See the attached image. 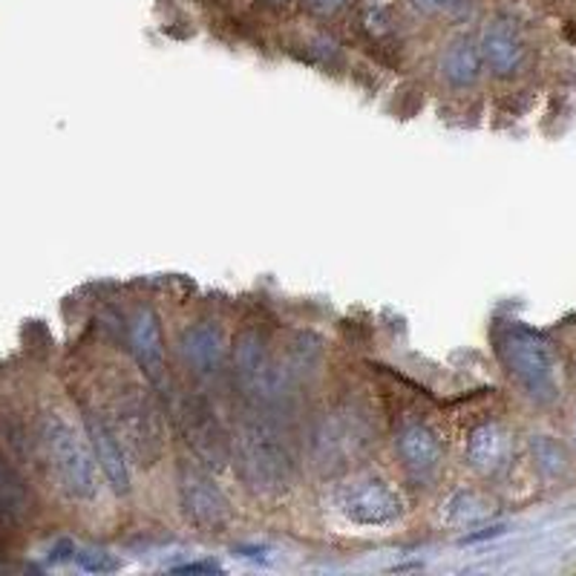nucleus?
Returning <instances> with one entry per match:
<instances>
[{"mask_svg":"<svg viewBox=\"0 0 576 576\" xmlns=\"http://www.w3.org/2000/svg\"><path fill=\"white\" fill-rule=\"evenodd\" d=\"M231 456H234L236 473L251 494L280 496L292 485V441L268 407L251 404L240 415L234 438H231Z\"/></svg>","mask_w":576,"mask_h":576,"instance_id":"obj_1","label":"nucleus"},{"mask_svg":"<svg viewBox=\"0 0 576 576\" xmlns=\"http://www.w3.org/2000/svg\"><path fill=\"white\" fill-rule=\"evenodd\" d=\"M38 441L52 478L59 482L64 496L78 504H95L101 499V470L87 438V430H78L64 412L47 410L38 426Z\"/></svg>","mask_w":576,"mask_h":576,"instance_id":"obj_2","label":"nucleus"},{"mask_svg":"<svg viewBox=\"0 0 576 576\" xmlns=\"http://www.w3.org/2000/svg\"><path fill=\"white\" fill-rule=\"evenodd\" d=\"M372 438H375V424L367 407H360L358 401L337 404L311 421L306 435L311 468L327 476L341 473L372 447Z\"/></svg>","mask_w":576,"mask_h":576,"instance_id":"obj_3","label":"nucleus"},{"mask_svg":"<svg viewBox=\"0 0 576 576\" xmlns=\"http://www.w3.org/2000/svg\"><path fill=\"white\" fill-rule=\"evenodd\" d=\"M107 421L125 444L127 456H133V461L151 468L165 456V426H162L159 407L144 389V384L121 381L116 398L110 404Z\"/></svg>","mask_w":576,"mask_h":576,"instance_id":"obj_4","label":"nucleus"},{"mask_svg":"<svg viewBox=\"0 0 576 576\" xmlns=\"http://www.w3.org/2000/svg\"><path fill=\"white\" fill-rule=\"evenodd\" d=\"M499 358L510 377L516 381L525 395H530L536 404H553L560 398V384H556V358L551 346L536 332L525 327H508L499 334Z\"/></svg>","mask_w":576,"mask_h":576,"instance_id":"obj_5","label":"nucleus"},{"mask_svg":"<svg viewBox=\"0 0 576 576\" xmlns=\"http://www.w3.org/2000/svg\"><path fill=\"white\" fill-rule=\"evenodd\" d=\"M167 398H174L170 404L174 424L191 447L193 459L208 470L222 468L231 459V438L226 435V426L219 424L217 410L210 407L208 398L196 389H170Z\"/></svg>","mask_w":576,"mask_h":576,"instance_id":"obj_6","label":"nucleus"},{"mask_svg":"<svg viewBox=\"0 0 576 576\" xmlns=\"http://www.w3.org/2000/svg\"><path fill=\"white\" fill-rule=\"evenodd\" d=\"M231 367H234V377L248 404L257 407H274L283 398H289L285 389L283 372H280V360L268 346L266 334L259 329H243L231 351Z\"/></svg>","mask_w":576,"mask_h":576,"instance_id":"obj_7","label":"nucleus"},{"mask_svg":"<svg viewBox=\"0 0 576 576\" xmlns=\"http://www.w3.org/2000/svg\"><path fill=\"white\" fill-rule=\"evenodd\" d=\"M176 494L184 519L200 530H219L231 519V501L200 461H179L176 470Z\"/></svg>","mask_w":576,"mask_h":576,"instance_id":"obj_8","label":"nucleus"},{"mask_svg":"<svg viewBox=\"0 0 576 576\" xmlns=\"http://www.w3.org/2000/svg\"><path fill=\"white\" fill-rule=\"evenodd\" d=\"M334 508L341 510V516L351 525L389 527L401 519L404 499L384 478L360 476L337 487Z\"/></svg>","mask_w":576,"mask_h":576,"instance_id":"obj_9","label":"nucleus"},{"mask_svg":"<svg viewBox=\"0 0 576 576\" xmlns=\"http://www.w3.org/2000/svg\"><path fill=\"white\" fill-rule=\"evenodd\" d=\"M395 456L415 482H430L444 464L441 435L426 424L424 418H404L395 430Z\"/></svg>","mask_w":576,"mask_h":576,"instance_id":"obj_10","label":"nucleus"},{"mask_svg":"<svg viewBox=\"0 0 576 576\" xmlns=\"http://www.w3.org/2000/svg\"><path fill=\"white\" fill-rule=\"evenodd\" d=\"M184 369L196 381H217L228 363V337L217 320H196L179 337Z\"/></svg>","mask_w":576,"mask_h":576,"instance_id":"obj_11","label":"nucleus"},{"mask_svg":"<svg viewBox=\"0 0 576 576\" xmlns=\"http://www.w3.org/2000/svg\"><path fill=\"white\" fill-rule=\"evenodd\" d=\"M130 349H133V358L136 363H139V369H142L144 381H148L156 393H170L174 384H170V377H167L165 334H162V323L151 306H139L133 320H130Z\"/></svg>","mask_w":576,"mask_h":576,"instance_id":"obj_12","label":"nucleus"},{"mask_svg":"<svg viewBox=\"0 0 576 576\" xmlns=\"http://www.w3.org/2000/svg\"><path fill=\"white\" fill-rule=\"evenodd\" d=\"M84 430H87V438L92 444V452H95V461H99V470L107 487L113 494L127 496L130 494V464H127V450L118 433L113 430V424L107 421V415L101 410H92L87 407L84 410Z\"/></svg>","mask_w":576,"mask_h":576,"instance_id":"obj_13","label":"nucleus"},{"mask_svg":"<svg viewBox=\"0 0 576 576\" xmlns=\"http://www.w3.org/2000/svg\"><path fill=\"white\" fill-rule=\"evenodd\" d=\"M510 456H513V438L508 426L499 421L478 424L464 444V461L482 476H499L501 470H508Z\"/></svg>","mask_w":576,"mask_h":576,"instance_id":"obj_14","label":"nucleus"},{"mask_svg":"<svg viewBox=\"0 0 576 576\" xmlns=\"http://www.w3.org/2000/svg\"><path fill=\"white\" fill-rule=\"evenodd\" d=\"M478 50H482L485 67L496 78L519 76L527 61L525 41H522L516 26L508 24V21H494V24L487 26L482 41H478Z\"/></svg>","mask_w":576,"mask_h":576,"instance_id":"obj_15","label":"nucleus"},{"mask_svg":"<svg viewBox=\"0 0 576 576\" xmlns=\"http://www.w3.org/2000/svg\"><path fill=\"white\" fill-rule=\"evenodd\" d=\"M277 360H280L285 389L292 395L294 386L309 384V381H315L320 375L323 360H327V349H323V341H320L318 334L297 332L289 341V346L277 355Z\"/></svg>","mask_w":576,"mask_h":576,"instance_id":"obj_16","label":"nucleus"},{"mask_svg":"<svg viewBox=\"0 0 576 576\" xmlns=\"http://www.w3.org/2000/svg\"><path fill=\"white\" fill-rule=\"evenodd\" d=\"M482 50L473 38H456L450 41V47L441 52V61H438V69H441V78L456 90H464V87H473L482 76Z\"/></svg>","mask_w":576,"mask_h":576,"instance_id":"obj_17","label":"nucleus"},{"mask_svg":"<svg viewBox=\"0 0 576 576\" xmlns=\"http://www.w3.org/2000/svg\"><path fill=\"white\" fill-rule=\"evenodd\" d=\"M530 456H534L536 470L545 478H560L568 470V450L551 435H534L530 438Z\"/></svg>","mask_w":576,"mask_h":576,"instance_id":"obj_18","label":"nucleus"},{"mask_svg":"<svg viewBox=\"0 0 576 576\" xmlns=\"http://www.w3.org/2000/svg\"><path fill=\"white\" fill-rule=\"evenodd\" d=\"M487 516V504L478 499L473 490H456L450 499L444 501V519L452 525H470Z\"/></svg>","mask_w":576,"mask_h":576,"instance_id":"obj_19","label":"nucleus"},{"mask_svg":"<svg viewBox=\"0 0 576 576\" xmlns=\"http://www.w3.org/2000/svg\"><path fill=\"white\" fill-rule=\"evenodd\" d=\"M78 562H81L84 571H92V574H107V571L118 568V562L110 560L107 553L101 551H81L78 553Z\"/></svg>","mask_w":576,"mask_h":576,"instance_id":"obj_20","label":"nucleus"},{"mask_svg":"<svg viewBox=\"0 0 576 576\" xmlns=\"http://www.w3.org/2000/svg\"><path fill=\"white\" fill-rule=\"evenodd\" d=\"M306 7L315 12V15H334V12H341L343 7H346V0H306Z\"/></svg>","mask_w":576,"mask_h":576,"instance_id":"obj_21","label":"nucleus"},{"mask_svg":"<svg viewBox=\"0 0 576 576\" xmlns=\"http://www.w3.org/2000/svg\"><path fill=\"white\" fill-rule=\"evenodd\" d=\"M412 3H415V9L426 12V15H435V12H441L450 0H412Z\"/></svg>","mask_w":576,"mask_h":576,"instance_id":"obj_22","label":"nucleus"},{"mask_svg":"<svg viewBox=\"0 0 576 576\" xmlns=\"http://www.w3.org/2000/svg\"><path fill=\"white\" fill-rule=\"evenodd\" d=\"M7 499H9V485L3 478V470H0V510H7Z\"/></svg>","mask_w":576,"mask_h":576,"instance_id":"obj_23","label":"nucleus"},{"mask_svg":"<svg viewBox=\"0 0 576 576\" xmlns=\"http://www.w3.org/2000/svg\"><path fill=\"white\" fill-rule=\"evenodd\" d=\"M182 571H188V574H193V571H217V565H188Z\"/></svg>","mask_w":576,"mask_h":576,"instance_id":"obj_24","label":"nucleus"},{"mask_svg":"<svg viewBox=\"0 0 576 576\" xmlns=\"http://www.w3.org/2000/svg\"><path fill=\"white\" fill-rule=\"evenodd\" d=\"M266 3H271V7H280V3H289V0H266Z\"/></svg>","mask_w":576,"mask_h":576,"instance_id":"obj_25","label":"nucleus"}]
</instances>
